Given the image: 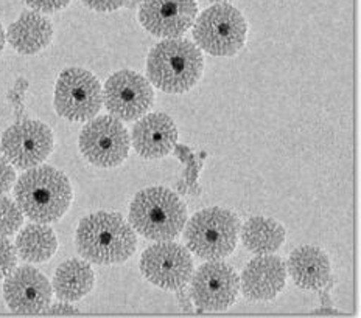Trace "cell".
<instances>
[{
    "label": "cell",
    "instance_id": "1",
    "mask_svg": "<svg viewBox=\"0 0 361 318\" xmlns=\"http://www.w3.org/2000/svg\"><path fill=\"white\" fill-rule=\"evenodd\" d=\"M75 244L86 261L109 266L131 258L137 248V236L122 215L97 211L80 221Z\"/></svg>",
    "mask_w": 361,
    "mask_h": 318
},
{
    "label": "cell",
    "instance_id": "2",
    "mask_svg": "<svg viewBox=\"0 0 361 318\" xmlns=\"http://www.w3.org/2000/svg\"><path fill=\"white\" fill-rule=\"evenodd\" d=\"M18 207L37 224H51L61 219L72 203V186L64 172L54 166L27 170L14 186Z\"/></svg>",
    "mask_w": 361,
    "mask_h": 318
},
{
    "label": "cell",
    "instance_id": "3",
    "mask_svg": "<svg viewBox=\"0 0 361 318\" xmlns=\"http://www.w3.org/2000/svg\"><path fill=\"white\" fill-rule=\"evenodd\" d=\"M204 72L198 45L187 39H165L148 53L147 77L165 94H184L197 86Z\"/></svg>",
    "mask_w": 361,
    "mask_h": 318
},
{
    "label": "cell",
    "instance_id": "4",
    "mask_svg": "<svg viewBox=\"0 0 361 318\" xmlns=\"http://www.w3.org/2000/svg\"><path fill=\"white\" fill-rule=\"evenodd\" d=\"M187 222L185 203L176 193L164 186L142 189L130 207V225L152 241H173Z\"/></svg>",
    "mask_w": 361,
    "mask_h": 318
},
{
    "label": "cell",
    "instance_id": "5",
    "mask_svg": "<svg viewBox=\"0 0 361 318\" xmlns=\"http://www.w3.org/2000/svg\"><path fill=\"white\" fill-rule=\"evenodd\" d=\"M240 219L231 210L206 208L184 225L187 248L201 260L221 261L232 255L238 241Z\"/></svg>",
    "mask_w": 361,
    "mask_h": 318
},
{
    "label": "cell",
    "instance_id": "6",
    "mask_svg": "<svg viewBox=\"0 0 361 318\" xmlns=\"http://www.w3.org/2000/svg\"><path fill=\"white\" fill-rule=\"evenodd\" d=\"M246 20L235 6L215 4L195 19L193 39L198 49L212 56H234L245 47Z\"/></svg>",
    "mask_w": 361,
    "mask_h": 318
},
{
    "label": "cell",
    "instance_id": "7",
    "mask_svg": "<svg viewBox=\"0 0 361 318\" xmlns=\"http://www.w3.org/2000/svg\"><path fill=\"white\" fill-rule=\"evenodd\" d=\"M80 151L86 160L99 168H116L130 154L131 139L122 121L112 115L90 120L80 134Z\"/></svg>",
    "mask_w": 361,
    "mask_h": 318
},
{
    "label": "cell",
    "instance_id": "8",
    "mask_svg": "<svg viewBox=\"0 0 361 318\" xmlns=\"http://www.w3.org/2000/svg\"><path fill=\"white\" fill-rule=\"evenodd\" d=\"M103 90L92 73L80 67L66 69L56 81L55 109L69 121H89L100 112Z\"/></svg>",
    "mask_w": 361,
    "mask_h": 318
},
{
    "label": "cell",
    "instance_id": "9",
    "mask_svg": "<svg viewBox=\"0 0 361 318\" xmlns=\"http://www.w3.org/2000/svg\"><path fill=\"white\" fill-rule=\"evenodd\" d=\"M140 272L149 283L165 291H179L193 275L190 250L173 241H157L140 258Z\"/></svg>",
    "mask_w": 361,
    "mask_h": 318
},
{
    "label": "cell",
    "instance_id": "10",
    "mask_svg": "<svg viewBox=\"0 0 361 318\" xmlns=\"http://www.w3.org/2000/svg\"><path fill=\"white\" fill-rule=\"evenodd\" d=\"M0 149L14 168H35L54 151V132L42 121L22 120L4 132Z\"/></svg>",
    "mask_w": 361,
    "mask_h": 318
},
{
    "label": "cell",
    "instance_id": "11",
    "mask_svg": "<svg viewBox=\"0 0 361 318\" xmlns=\"http://www.w3.org/2000/svg\"><path fill=\"white\" fill-rule=\"evenodd\" d=\"M103 101L112 117L120 121H135L152 109L154 90L147 78L133 70H120L108 78Z\"/></svg>",
    "mask_w": 361,
    "mask_h": 318
},
{
    "label": "cell",
    "instance_id": "12",
    "mask_svg": "<svg viewBox=\"0 0 361 318\" xmlns=\"http://www.w3.org/2000/svg\"><path fill=\"white\" fill-rule=\"evenodd\" d=\"M192 298L200 310L221 312L234 306L240 291V278L229 264L210 261L192 275Z\"/></svg>",
    "mask_w": 361,
    "mask_h": 318
},
{
    "label": "cell",
    "instance_id": "13",
    "mask_svg": "<svg viewBox=\"0 0 361 318\" xmlns=\"http://www.w3.org/2000/svg\"><path fill=\"white\" fill-rule=\"evenodd\" d=\"M198 16L197 0H144L139 20L149 34L164 39L183 37Z\"/></svg>",
    "mask_w": 361,
    "mask_h": 318
},
{
    "label": "cell",
    "instance_id": "14",
    "mask_svg": "<svg viewBox=\"0 0 361 318\" xmlns=\"http://www.w3.org/2000/svg\"><path fill=\"white\" fill-rule=\"evenodd\" d=\"M4 298L14 314H42L50 306L51 286L39 270L24 266L5 276Z\"/></svg>",
    "mask_w": 361,
    "mask_h": 318
},
{
    "label": "cell",
    "instance_id": "15",
    "mask_svg": "<svg viewBox=\"0 0 361 318\" xmlns=\"http://www.w3.org/2000/svg\"><path fill=\"white\" fill-rule=\"evenodd\" d=\"M287 281V266L276 255H259L245 267L240 289L251 301H268L279 295Z\"/></svg>",
    "mask_w": 361,
    "mask_h": 318
},
{
    "label": "cell",
    "instance_id": "16",
    "mask_svg": "<svg viewBox=\"0 0 361 318\" xmlns=\"http://www.w3.org/2000/svg\"><path fill=\"white\" fill-rule=\"evenodd\" d=\"M178 140L175 121L164 112H153L142 117L133 127L131 143L135 153L144 158L169 155Z\"/></svg>",
    "mask_w": 361,
    "mask_h": 318
},
{
    "label": "cell",
    "instance_id": "17",
    "mask_svg": "<svg viewBox=\"0 0 361 318\" xmlns=\"http://www.w3.org/2000/svg\"><path fill=\"white\" fill-rule=\"evenodd\" d=\"M285 266L295 284L304 291L322 289L332 275L329 256L324 250L313 246L296 248Z\"/></svg>",
    "mask_w": 361,
    "mask_h": 318
},
{
    "label": "cell",
    "instance_id": "18",
    "mask_svg": "<svg viewBox=\"0 0 361 318\" xmlns=\"http://www.w3.org/2000/svg\"><path fill=\"white\" fill-rule=\"evenodd\" d=\"M6 39L20 55H36L54 39V25L37 11H25L8 27Z\"/></svg>",
    "mask_w": 361,
    "mask_h": 318
},
{
    "label": "cell",
    "instance_id": "19",
    "mask_svg": "<svg viewBox=\"0 0 361 318\" xmlns=\"http://www.w3.org/2000/svg\"><path fill=\"white\" fill-rule=\"evenodd\" d=\"M95 275L89 262L80 260H69L63 262L55 272L54 291L63 301H78L92 291Z\"/></svg>",
    "mask_w": 361,
    "mask_h": 318
},
{
    "label": "cell",
    "instance_id": "20",
    "mask_svg": "<svg viewBox=\"0 0 361 318\" xmlns=\"http://www.w3.org/2000/svg\"><path fill=\"white\" fill-rule=\"evenodd\" d=\"M243 246L255 255H268L279 250L285 241V229L273 219L254 216L240 225Z\"/></svg>",
    "mask_w": 361,
    "mask_h": 318
},
{
    "label": "cell",
    "instance_id": "21",
    "mask_svg": "<svg viewBox=\"0 0 361 318\" xmlns=\"http://www.w3.org/2000/svg\"><path fill=\"white\" fill-rule=\"evenodd\" d=\"M16 252L27 262H45L55 255L58 239L55 231L45 224H30L16 238Z\"/></svg>",
    "mask_w": 361,
    "mask_h": 318
},
{
    "label": "cell",
    "instance_id": "22",
    "mask_svg": "<svg viewBox=\"0 0 361 318\" xmlns=\"http://www.w3.org/2000/svg\"><path fill=\"white\" fill-rule=\"evenodd\" d=\"M22 224H24V213L18 207L16 202L0 196V236H13Z\"/></svg>",
    "mask_w": 361,
    "mask_h": 318
},
{
    "label": "cell",
    "instance_id": "23",
    "mask_svg": "<svg viewBox=\"0 0 361 318\" xmlns=\"http://www.w3.org/2000/svg\"><path fill=\"white\" fill-rule=\"evenodd\" d=\"M18 252L11 242L5 236H0V279L10 275L16 269Z\"/></svg>",
    "mask_w": 361,
    "mask_h": 318
},
{
    "label": "cell",
    "instance_id": "24",
    "mask_svg": "<svg viewBox=\"0 0 361 318\" xmlns=\"http://www.w3.org/2000/svg\"><path fill=\"white\" fill-rule=\"evenodd\" d=\"M16 180V172H14L13 165L6 160L4 154H0V196L8 193Z\"/></svg>",
    "mask_w": 361,
    "mask_h": 318
},
{
    "label": "cell",
    "instance_id": "25",
    "mask_svg": "<svg viewBox=\"0 0 361 318\" xmlns=\"http://www.w3.org/2000/svg\"><path fill=\"white\" fill-rule=\"evenodd\" d=\"M24 2L37 13H56L64 10L71 0H24Z\"/></svg>",
    "mask_w": 361,
    "mask_h": 318
},
{
    "label": "cell",
    "instance_id": "26",
    "mask_svg": "<svg viewBox=\"0 0 361 318\" xmlns=\"http://www.w3.org/2000/svg\"><path fill=\"white\" fill-rule=\"evenodd\" d=\"M128 0H82L87 8L99 13H111L126 5Z\"/></svg>",
    "mask_w": 361,
    "mask_h": 318
},
{
    "label": "cell",
    "instance_id": "27",
    "mask_svg": "<svg viewBox=\"0 0 361 318\" xmlns=\"http://www.w3.org/2000/svg\"><path fill=\"white\" fill-rule=\"evenodd\" d=\"M42 314H45V315H75V314H78V309H75L71 305H67V301H66V303H58V305H54V306H49Z\"/></svg>",
    "mask_w": 361,
    "mask_h": 318
},
{
    "label": "cell",
    "instance_id": "28",
    "mask_svg": "<svg viewBox=\"0 0 361 318\" xmlns=\"http://www.w3.org/2000/svg\"><path fill=\"white\" fill-rule=\"evenodd\" d=\"M5 42H6V36H5L2 24H0V55H2V51L5 49Z\"/></svg>",
    "mask_w": 361,
    "mask_h": 318
},
{
    "label": "cell",
    "instance_id": "29",
    "mask_svg": "<svg viewBox=\"0 0 361 318\" xmlns=\"http://www.w3.org/2000/svg\"><path fill=\"white\" fill-rule=\"evenodd\" d=\"M204 2H215V4H224V2H231V0H204Z\"/></svg>",
    "mask_w": 361,
    "mask_h": 318
}]
</instances>
